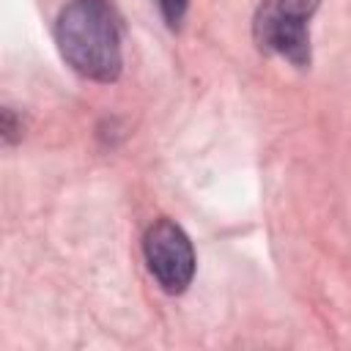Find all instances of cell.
I'll return each instance as SVG.
<instances>
[{
  "label": "cell",
  "mask_w": 351,
  "mask_h": 351,
  "mask_svg": "<svg viewBox=\"0 0 351 351\" xmlns=\"http://www.w3.org/2000/svg\"><path fill=\"white\" fill-rule=\"evenodd\" d=\"M55 41L82 77L112 82L121 74V27L107 0H69L55 22Z\"/></svg>",
  "instance_id": "6da1fadb"
},
{
  "label": "cell",
  "mask_w": 351,
  "mask_h": 351,
  "mask_svg": "<svg viewBox=\"0 0 351 351\" xmlns=\"http://www.w3.org/2000/svg\"><path fill=\"white\" fill-rule=\"evenodd\" d=\"M321 0H261L252 36L263 52L280 55L293 66L310 63V16L315 14Z\"/></svg>",
  "instance_id": "7a4b0ae2"
},
{
  "label": "cell",
  "mask_w": 351,
  "mask_h": 351,
  "mask_svg": "<svg viewBox=\"0 0 351 351\" xmlns=\"http://www.w3.org/2000/svg\"><path fill=\"white\" fill-rule=\"evenodd\" d=\"M148 271L167 293H181L195 277V250L189 236L167 217L156 219L143 236Z\"/></svg>",
  "instance_id": "3957f363"
},
{
  "label": "cell",
  "mask_w": 351,
  "mask_h": 351,
  "mask_svg": "<svg viewBox=\"0 0 351 351\" xmlns=\"http://www.w3.org/2000/svg\"><path fill=\"white\" fill-rule=\"evenodd\" d=\"M156 5H159V11H162L167 27H178L181 19H184V14H186L189 0H156Z\"/></svg>",
  "instance_id": "277c9868"
}]
</instances>
